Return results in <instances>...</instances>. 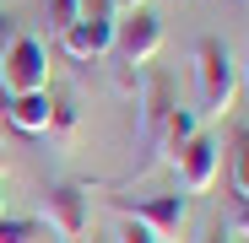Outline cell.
<instances>
[{
  "label": "cell",
  "mask_w": 249,
  "mask_h": 243,
  "mask_svg": "<svg viewBox=\"0 0 249 243\" xmlns=\"http://www.w3.org/2000/svg\"><path fill=\"white\" fill-rule=\"evenodd\" d=\"M114 49H119L124 65H136V70H141V65L162 49V22H157L146 6L124 11V22H114Z\"/></svg>",
  "instance_id": "cell-5"
},
{
  "label": "cell",
  "mask_w": 249,
  "mask_h": 243,
  "mask_svg": "<svg viewBox=\"0 0 249 243\" xmlns=\"http://www.w3.org/2000/svg\"><path fill=\"white\" fill-rule=\"evenodd\" d=\"M174 168H179V184H184V194H206V189L217 184L222 146H217L212 135H190V141H184V151L174 157Z\"/></svg>",
  "instance_id": "cell-6"
},
{
  "label": "cell",
  "mask_w": 249,
  "mask_h": 243,
  "mask_svg": "<svg viewBox=\"0 0 249 243\" xmlns=\"http://www.w3.org/2000/svg\"><path fill=\"white\" fill-rule=\"evenodd\" d=\"M190 135H200V113L174 103V108H168V119H162V130H157V146H152V151H157L162 162H174V157L184 151V141H190Z\"/></svg>",
  "instance_id": "cell-8"
},
{
  "label": "cell",
  "mask_w": 249,
  "mask_h": 243,
  "mask_svg": "<svg viewBox=\"0 0 249 243\" xmlns=\"http://www.w3.org/2000/svg\"><path fill=\"white\" fill-rule=\"evenodd\" d=\"M174 108V92H168V81L162 76H146V103H141V141L157 146V130H162V119H168Z\"/></svg>",
  "instance_id": "cell-10"
},
{
  "label": "cell",
  "mask_w": 249,
  "mask_h": 243,
  "mask_svg": "<svg viewBox=\"0 0 249 243\" xmlns=\"http://www.w3.org/2000/svg\"><path fill=\"white\" fill-rule=\"evenodd\" d=\"M195 92H200V108L195 113L222 119L233 108V97H238V65H233V54H228L222 38H200V44H195Z\"/></svg>",
  "instance_id": "cell-1"
},
{
  "label": "cell",
  "mask_w": 249,
  "mask_h": 243,
  "mask_svg": "<svg viewBox=\"0 0 249 243\" xmlns=\"http://www.w3.org/2000/svg\"><path fill=\"white\" fill-rule=\"evenodd\" d=\"M136 6H146V0H114V11H136Z\"/></svg>",
  "instance_id": "cell-18"
},
{
  "label": "cell",
  "mask_w": 249,
  "mask_h": 243,
  "mask_svg": "<svg viewBox=\"0 0 249 243\" xmlns=\"http://www.w3.org/2000/svg\"><path fill=\"white\" fill-rule=\"evenodd\" d=\"M38 222H17V216H0V243H33Z\"/></svg>",
  "instance_id": "cell-12"
},
{
  "label": "cell",
  "mask_w": 249,
  "mask_h": 243,
  "mask_svg": "<svg viewBox=\"0 0 249 243\" xmlns=\"http://www.w3.org/2000/svg\"><path fill=\"white\" fill-rule=\"evenodd\" d=\"M238 70H244V76H249V49H244V65H238Z\"/></svg>",
  "instance_id": "cell-20"
},
{
  "label": "cell",
  "mask_w": 249,
  "mask_h": 243,
  "mask_svg": "<svg viewBox=\"0 0 249 243\" xmlns=\"http://www.w3.org/2000/svg\"><path fill=\"white\" fill-rule=\"evenodd\" d=\"M49 130H54V135H71V130H76V108H71L65 97L49 108Z\"/></svg>",
  "instance_id": "cell-14"
},
{
  "label": "cell",
  "mask_w": 249,
  "mask_h": 243,
  "mask_svg": "<svg viewBox=\"0 0 249 243\" xmlns=\"http://www.w3.org/2000/svg\"><path fill=\"white\" fill-rule=\"evenodd\" d=\"M44 222L71 243V238H81L87 232V194H81L76 184H54L49 194H44Z\"/></svg>",
  "instance_id": "cell-7"
},
{
  "label": "cell",
  "mask_w": 249,
  "mask_h": 243,
  "mask_svg": "<svg viewBox=\"0 0 249 243\" xmlns=\"http://www.w3.org/2000/svg\"><path fill=\"white\" fill-rule=\"evenodd\" d=\"M114 22H119L114 0H81V16L60 32V49H65L71 60H98V54H108V49H114Z\"/></svg>",
  "instance_id": "cell-2"
},
{
  "label": "cell",
  "mask_w": 249,
  "mask_h": 243,
  "mask_svg": "<svg viewBox=\"0 0 249 243\" xmlns=\"http://www.w3.org/2000/svg\"><path fill=\"white\" fill-rule=\"evenodd\" d=\"M119 243H157V238H152L146 227H136V222H124V227H119Z\"/></svg>",
  "instance_id": "cell-16"
},
{
  "label": "cell",
  "mask_w": 249,
  "mask_h": 243,
  "mask_svg": "<svg viewBox=\"0 0 249 243\" xmlns=\"http://www.w3.org/2000/svg\"><path fill=\"white\" fill-rule=\"evenodd\" d=\"M76 16H81V0H49V22H54V32H65Z\"/></svg>",
  "instance_id": "cell-13"
},
{
  "label": "cell",
  "mask_w": 249,
  "mask_h": 243,
  "mask_svg": "<svg viewBox=\"0 0 249 243\" xmlns=\"http://www.w3.org/2000/svg\"><path fill=\"white\" fill-rule=\"evenodd\" d=\"M200 243H233V238H222V232H206V238H200Z\"/></svg>",
  "instance_id": "cell-19"
},
{
  "label": "cell",
  "mask_w": 249,
  "mask_h": 243,
  "mask_svg": "<svg viewBox=\"0 0 249 243\" xmlns=\"http://www.w3.org/2000/svg\"><path fill=\"white\" fill-rule=\"evenodd\" d=\"M0 162H6V151H0Z\"/></svg>",
  "instance_id": "cell-22"
},
{
  "label": "cell",
  "mask_w": 249,
  "mask_h": 243,
  "mask_svg": "<svg viewBox=\"0 0 249 243\" xmlns=\"http://www.w3.org/2000/svg\"><path fill=\"white\" fill-rule=\"evenodd\" d=\"M233 232L249 238V200H238V211H233Z\"/></svg>",
  "instance_id": "cell-17"
},
{
  "label": "cell",
  "mask_w": 249,
  "mask_h": 243,
  "mask_svg": "<svg viewBox=\"0 0 249 243\" xmlns=\"http://www.w3.org/2000/svg\"><path fill=\"white\" fill-rule=\"evenodd\" d=\"M233 189L238 200H249V130L233 135Z\"/></svg>",
  "instance_id": "cell-11"
},
{
  "label": "cell",
  "mask_w": 249,
  "mask_h": 243,
  "mask_svg": "<svg viewBox=\"0 0 249 243\" xmlns=\"http://www.w3.org/2000/svg\"><path fill=\"white\" fill-rule=\"evenodd\" d=\"M0 87H6V97L49 92V54H44L38 38H17V44L0 54Z\"/></svg>",
  "instance_id": "cell-3"
},
{
  "label": "cell",
  "mask_w": 249,
  "mask_h": 243,
  "mask_svg": "<svg viewBox=\"0 0 249 243\" xmlns=\"http://www.w3.org/2000/svg\"><path fill=\"white\" fill-rule=\"evenodd\" d=\"M49 92H22V97H6V119L22 130V135H44L49 130Z\"/></svg>",
  "instance_id": "cell-9"
},
{
  "label": "cell",
  "mask_w": 249,
  "mask_h": 243,
  "mask_svg": "<svg viewBox=\"0 0 249 243\" xmlns=\"http://www.w3.org/2000/svg\"><path fill=\"white\" fill-rule=\"evenodd\" d=\"M17 38H22V32H17V16H6V11H0V54H6Z\"/></svg>",
  "instance_id": "cell-15"
},
{
  "label": "cell",
  "mask_w": 249,
  "mask_h": 243,
  "mask_svg": "<svg viewBox=\"0 0 249 243\" xmlns=\"http://www.w3.org/2000/svg\"><path fill=\"white\" fill-rule=\"evenodd\" d=\"M114 211L124 216V222H136V227H146L157 243L162 238H179L184 232V222H190V194H152V200H114Z\"/></svg>",
  "instance_id": "cell-4"
},
{
  "label": "cell",
  "mask_w": 249,
  "mask_h": 243,
  "mask_svg": "<svg viewBox=\"0 0 249 243\" xmlns=\"http://www.w3.org/2000/svg\"><path fill=\"white\" fill-rule=\"evenodd\" d=\"M0 216H6V189H0Z\"/></svg>",
  "instance_id": "cell-21"
}]
</instances>
